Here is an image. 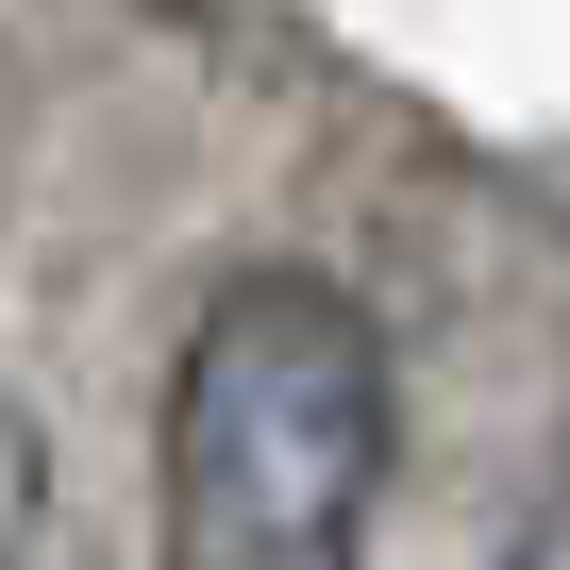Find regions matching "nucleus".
<instances>
[{"label":"nucleus","instance_id":"nucleus-1","mask_svg":"<svg viewBox=\"0 0 570 570\" xmlns=\"http://www.w3.org/2000/svg\"><path fill=\"white\" fill-rule=\"evenodd\" d=\"M386 336L320 268H235L168 370V570H370Z\"/></svg>","mask_w":570,"mask_h":570},{"label":"nucleus","instance_id":"nucleus-2","mask_svg":"<svg viewBox=\"0 0 570 570\" xmlns=\"http://www.w3.org/2000/svg\"><path fill=\"white\" fill-rule=\"evenodd\" d=\"M35 487H51V453H35V420H18V403H0V570L35 553Z\"/></svg>","mask_w":570,"mask_h":570},{"label":"nucleus","instance_id":"nucleus-3","mask_svg":"<svg viewBox=\"0 0 570 570\" xmlns=\"http://www.w3.org/2000/svg\"><path fill=\"white\" fill-rule=\"evenodd\" d=\"M503 570H570V503H553V520H537V537H520Z\"/></svg>","mask_w":570,"mask_h":570}]
</instances>
